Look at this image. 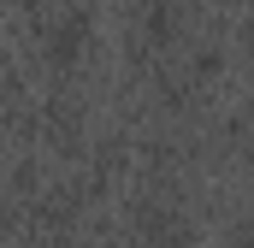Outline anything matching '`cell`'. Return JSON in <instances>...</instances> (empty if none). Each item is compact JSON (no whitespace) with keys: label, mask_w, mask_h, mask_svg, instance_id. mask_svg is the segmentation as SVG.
Segmentation results:
<instances>
[{"label":"cell","mask_w":254,"mask_h":248,"mask_svg":"<svg viewBox=\"0 0 254 248\" xmlns=\"http://www.w3.org/2000/svg\"><path fill=\"white\" fill-rule=\"evenodd\" d=\"M77 48H83V18L71 12V18H60V30H54V54H60V60H71Z\"/></svg>","instance_id":"1"}]
</instances>
